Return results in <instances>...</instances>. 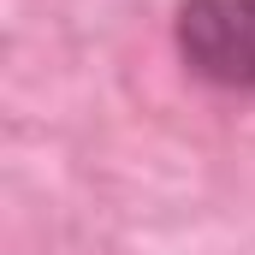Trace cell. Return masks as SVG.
<instances>
[{
  "instance_id": "6da1fadb",
  "label": "cell",
  "mask_w": 255,
  "mask_h": 255,
  "mask_svg": "<svg viewBox=\"0 0 255 255\" xmlns=\"http://www.w3.org/2000/svg\"><path fill=\"white\" fill-rule=\"evenodd\" d=\"M172 42L190 77L255 95V0H178Z\"/></svg>"
}]
</instances>
